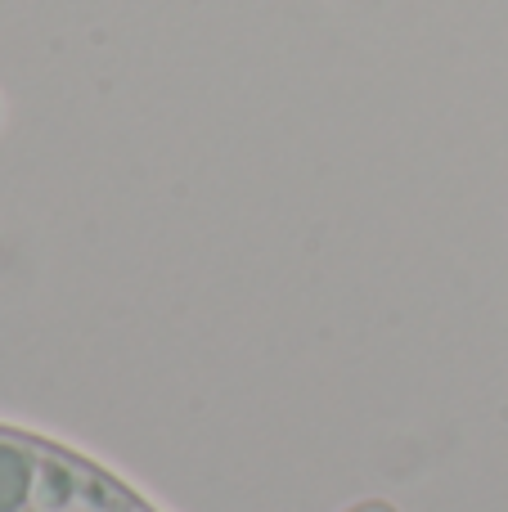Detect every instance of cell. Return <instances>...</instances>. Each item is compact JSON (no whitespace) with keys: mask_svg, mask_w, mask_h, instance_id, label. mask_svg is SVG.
I'll use <instances>...</instances> for the list:
<instances>
[{"mask_svg":"<svg viewBox=\"0 0 508 512\" xmlns=\"http://www.w3.org/2000/svg\"><path fill=\"white\" fill-rule=\"evenodd\" d=\"M0 512H162L113 468L45 432L0 423Z\"/></svg>","mask_w":508,"mask_h":512,"instance_id":"cell-1","label":"cell"},{"mask_svg":"<svg viewBox=\"0 0 508 512\" xmlns=\"http://www.w3.org/2000/svg\"><path fill=\"white\" fill-rule=\"evenodd\" d=\"M342 512H401L396 504H387V499H360V504L342 508Z\"/></svg>","mask_w":508,"mask_h":512,"instance_id":"cell-2","label":"cell"}]
</instances>
